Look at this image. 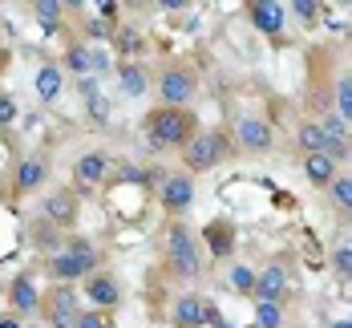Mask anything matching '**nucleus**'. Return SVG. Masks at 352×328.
<instances>
[{"label":"nucleus","instance_id":"dca6fc26","mask_svg":"<svg viewBox=\"0 0 352 328\" xmlns=\"http://www.w3.org/2000/svg\"><path fill=\"white\" fill-rule=\"evenodd\" d=\"M102 65H106V61L94 53L89 41H69V49H65V57H61V69L73 73V77H94Z\"/></svg>","mask_w":352,"mask_h":328},{"label":"nucleus","instance_id":"412c9836","mask_svg":"<svg viewBox=\"0 0 352 328\" xmlns=\"http://www.w3.org/2000/svg\"><path fill=\"white\" fill-rule=\"evenodd\" d=\"M296 146H300L304 154H328V134H324L320 118H304V122L296 126Z\"/></svg>","mask_w":352,"mask_h":328},{"label":"nucleus","instance_id":"5701e85b","mask_svg":"<svg viewBox=\"0 0 352 328\" xmlns=\"http://www.w3.org/2000/svg\"><path fill=\"white\" fill-rule=\"evenodd\" d=\"M113 49L130 61V57H138L142 49H146V41H142V33L134 25H118V29H113Z\"/></svg>","mask_w":352,"mask_h":328},{"label":"nucleus","instance_id":"b1692460","mask_svg":"<svg viewBox=\"0 0 352 328\" xmlns=\"http://www.w3.org/2000/svg\"><path fill=\"white\" fill-rule=\"evenodd\" d=\"M328 199H332V207L352 223V175H340V179L332 182V186H328Z\"/></svg>","mask_w":352,"mask_h":328},{"label":"nucleus","instance_id":"aec40b11","mask_svg":"<svg viewBox=\"0 0 352 328\" xmlns=\"http://www.w3.org/2000/svg\"><path fill=\"white\" fill-rule=\"evenodd\" d=\"M36 85V98L41 102H57L61 98V89H65V69H61V61H45L33 77Z\"/></svg>","mask_w":352,"mask_h":328},{"label":"nucleus","instance_id":"c85d7f7f","mask_svg":"<svg viewBox=\"0 0 352 328\" xmlns=\"http://www.w3.org/2000/svg\"><path fill=\"white\" fill-rule=\"evenodd\" d=\"M336 113L344 118V122H352V73H344L340 81H336Z\"/></svg>","mask_w":352,"mask_h":328},{"label":"nucleus","instance_id":"7ed1b4c3","mask_svg":"<svg viewBox=\"0 0 352 328\" xmlns=\"http://www.w3.org/2000/svg\"><path fill=\"white\" fill-rule=\"evenodd\" d=\"M154 89H158V102L162 106L186 109L199 98V73H195V65H186V61H166L158 69V77H154Z\"/></svg>","mask_w":352,"mask_h":328},{"label":"nucleus","instance_id":"0eeeda50","mask_svg":"<svg viewBox=\"0 0 352 328\" xmlns=\"http://www.w3.org/2000/svg\"><path fill=\"white\" fill-rule=\"evenodd\" d=\"M49 175H53V158H49L45 150L25 154V158L12 166V195H16V199H29L36 190H45V186H49Z\"/></svg>","mask_w":352,"mask_h":328},{"label":"nucleus","instance_id":"4468645a","mask_svg":"<svg viewBox=\"0 0 352 328\" xmlns=\"http://www.w3.org/2000/svg\"><path fill=\"white\" fill-rule=\"evenodd\" d=\"M170 325L175 328H207V296L178 292L175 304H170Z\"/></svg>","mask_w":352,"mask_h":328},{"label":"nucleus","instance_id":"423d86ee","mask_svg":"<svg viewBox=\"0 0 352 328\" xmlns=\"http://www.w3.org/2000/svg\"><path fill=\"white\" fill-rule=\"evenodd\" d=\"M195 195H199L195 175H186V171H170V175L162 179V186H158L162 215L166 219H186V211L195 207Z\"/></svg>","mask_w":352,"mask_h":328},{"label":"nucleus","instance_id":"72a5a7b5","mask_svg":"<svg viewBox=\"0 0 352 328\" xmlns=\"http://www.w3.org/2000/svg\"><path fill=\"white\" fill-rule=\"evenodd\" d=\"M332 328H352V316H344V320H332Z\"/></svg>","mask_w":352,"mask_h":328},{"label":"nucleus","instance_id":"7c9ffc66","mask_svg":"<svg viewBox=\"0 0 352 328\" xmlns=\"http://www.w3.org/2000/svg\"><path fill=\"white\" fill-rule=\"evenodd\" d=\"M73 328H113V312H98V308H81Z\"/></svg>","mask_w":352,"mask_h":328},{"label":"nucleus","instance_id":"f8f14e48","mask_svg":"<svg viewBox=\"0 0 352 328\" xmlns=\"http://www.w3.org/2000/svg\"><path fill=\"white\" fill-rule=\"evenodd\" d=\"M199 239L207 243V252H211L214 259H231L235 248H239V227H235V219L219 215V219H211V223L199 231Z\"/></svg>","mask_w":352,"mask_h":328},{"label":"nucleus","instance_id":"c9c22d12","mask_svg":"<svg viewBox=\"0 0 352 328\" xmlns=\"http://www.w3.org/2000/svg\"><path fill=\"white\" fill-rule=\"evenodd\" d=\"M214 328H235V325H231V320H219V325H214Z\"/></svg>","mask_w":352,"mask_h":328},{"label":"nucleus","instance_id":"f704fd0d","mask_svg":"<svg viewBox=\"0 0 352 328\" xmlns=\"http://www.w3.org/2000/svg\"><path fill=\"white\" fill-rule=\"evenodd\" d=\"M45 328H73V325H69V320H49Z\"/></svg>","mask_w":352,"mask_h":328},{"label":"nucleus","instance_id":"f03ea898","mask_svg":"<svg viewBox=\"0 0 352 328\" xmlns=\"http://www.w3.org/2000/svg\"><path fill=\"white\" fill-rule=\"evenodd\" d=\"M162 243H166V267H170V276L182 280V284H195L203 276V239H199V231H190L186 219H166Z\"/></svg>","mask_w":352,"mask_h":328},{"label":"nucleus","instance_id":"ddd939ff","mask_svg":"<svg viewBox=\"0 0 352 328\" xmlns=\"http://www.w3.org/2000/svg\"><path fill=\"white\" fill-rule=\"evenodd\" d=\"M235 142L243 154H267L272 142H276V134H272V126L263 122V118H255V113H243L239 122H235Z\"/></svg>","mask_w":352,"mask_h":328},{"label":"nucleus","instance_id":"1a4fd4ad","mask_svg":"<svg viewBox=\"0 0 352 328\" xmlns=\"http://www.w3.org/2000/svg\"><path fill=\"white\" fill-rule=\"evenodd\" d=\"M81 300H85V308L113 312V308L122 304V284H118V276H113L109 267L94 272V276H85V280H81Z\"/></svg>","mask_w":352,"mask_h":328},{"label":"nucleus","instance_id":"9d476101","mask_svg":"<svg viewBox=\"0 0 352 328\" xmlns=\"http://www.w3.org/2000/svg\"><path fill=\"white\" fill-rule=\"evenodd\" d=\"M41 300H45V292L36 288L33 272H16V276L8 280V288H4V304H8V312H16L21 320L41 312Z\"/></svg>","mask_w":352,"mask_h":328},{"label":"nucleus","instance_id":"20e7f679","mask_svg":"<svg viewBox=\"0 0 352 328\" xmlns=\"http://www.w3.org/2000/svg\"><path fill=\"white\" fill-rule=\"evenodd\" d=\"M178 158H182V171H186V175H207V171H214V166L227 158V134L203 126V130L195 134V142L186 146Z\"/></svg>","mask_w":352,"mask_h":328},{"label":"nucleus","instance_id":"a878e982","mask_svg":"<svg viewBox=\"0 0 352 328\" xmlns=\"http://www.w3.org/2000/svg\"><path fill=\"white\" fill-rule=\"evenodd\" d=\"M332 272L340 280H352V235L336 239V248H332Z\"/></svg>","mask_w":352,"mask_h":328},{"label":"nucleus","instance_id":"f3484780","mask_svg":"<svg viewBox=\"0 0 352 328\" xmlns=\"http://www.w3.org/2000/svg\"><path fill=\"white\" fill-rule=\"evenodd\" d=\"M65 252L81 263V272H85V276H94V272H102V267H106V252H102L89 235H77V231L65 235Z\"/></svg>","mask_w":352,"mask_h":328},{"label":"nucleus","instance_id":"c756f323","mask_svg":"<svg viewBox=\"0 0 352 328\" xmlns=\"http://www.w3.org/2000/svg\"><path fill=\"white\" fill-rule=\"evenodd\" d=\"M287 12H292V17H300L304 25H316L320 17H324V4H320V0H292V4H287Z\"/></svg>","mask_w":352,"mask_h":328},{"label":"nucleus","instance_id":"bb28decb","mask_svg":"<svg viewBox=\"0 0 352 328\" xmlns=\"http://www.w3.org/2000/svg\"><path fill=\"white\" fill-rule=\"evenodd\" d=\"M227 280H231V288H235V292H243V296H255V267H247V263H231Z\"/></svg>","mask_w":352,"mask_h":328},{"label":"nucleus","instance_id":"6ab92c4d","mask_svg":"<svg viewBox=\"0 0 352 328\" xmlns=\"http://www.w3.org/2000/svg\"><path fill=\"white\" fill-rule=\"evenodd\" d=\"M45 276H49L53 284H81V280H85L81 263H77L65 248H61V252H53V255H45Z\"/></svg>","mask_w":352,"mask_h":328},{"label":"nucleus","instance_id":"4be33fe9","mask_svg":"<svg viewBox=\"0 0 352 328\" xmlns=\"http://www.w3.org/2000/svg\"><path fill=\"white\" fill-rule=\"evenodd\" d=\"M150 85H154V81H150V73L142 69L138 61H126V65H122V73H118V89H122L126 98H142Z\"/></svg>","mask_w":352,"mask_h":328},{"label":"nucleus","instance_id":"a211bd4d","mask_svg":"<svg viewBox=\"0 0 352 328\" xmlns=\"http://www.w3.org/2000/svg\"><path fill=\"white\" fill-rule=\"evenodd\" d=\"M304 179L312 182V186H320V190H328L332 182L340 179V162L336 158H328V154H304Z\"/></svg>","mask_w":352,"mask_h":328},{"label":"nucleus","instance_id":"6e6552de","mask_svg":"<svg viewBox=\"0 0 352 328\" xmlns=\"http://www.w3.org/2000/svg\"><path fill=\"white\" fill-rule=\"evenodd\" d=\"M73 175V190L77 195H94L102 182L109 179V154L106 150H85V154H77L69 166Z\"/></svg>","mask_w":352,"mask_h":328},{"label":"nucleus","instance_id":"2eb2a0df","mask_svg":"<svg viewBox=\"0 0 352 328\" xmlns=\"http://www.w3.org/2000/svg\"><path fill=\"white\" fill-rule=\"evenodd\" d=\"M247 21H251L255 33L276 36L287 25V4H280V0H251L247 4Z\"/></svg>","mask_w":352,"mask_h":328},{"label":"nucleus","instance_id":"f257e3e1","mask_svg":"<svg viewBox=\"0 0 352 328\" xmlns=\"http://www.w3.org/2000/svg\"><path fill=\"white\" fill-rule=\"evenodd\" d=\"M199 113L195 109H175V106H154L142 118V138L150 150H186L199 134Z\"/></svg>","mask_w":352,"mask_h":328},{"label":"nucleus","instance_id":"e433bc0d","mask_svg":"<svg viewBox=\"0 0 352 328\" xmlns=\"http://www.w3.org/2000/svg\"><path fill=\"white\" fill-rule=\"evenodd\" d=\"M247 328H259V325H255V320H251V325H247Z\"/></svg>","mask_w":352,"mask_h":328},{"label":"nucleus","instance_id":"9b49d317","mask_svg":"<svg viewBox=\"0 0 352 328\" xmlns=\"http://www.w3.org/2000/svg\"><path fill=\"white\" fill-rule=\"evenodd\" d=\"M287 296H292V272H287V263H280V259L263 263V267L255 272V296H251V300H272V304H283Z\"/></svg>","mask_w":352,"mask_h":328},{"label":"nucleus","instance_id":"39448f33","mask_svg":"<svg viewBox=\"0 0 352 328\" xmlns=\"http://www.w3.org/2000/svg\"><path fill=\"white\" fill-rule=\"evenodd\" d=\"M41 219L53 223L57 231L73 235V227H77V219H81V195H77L73 186H53V190H45V199H41Z\"/></svg>","mask_w":352,"mask_h":328},{"label":"nucleus","instance_id":"2f4dec72","mask_svg":"<svg viewBox=\"0 0 352 328\" xmlns=\"http://www.w3.org/2000/svg\"><path fill=\"white\" fill-rule=\"evenodd\" d=\"M16 118H21V106H16V98L0 89V130H8V126H12Z\"/></svg>","mask_w":352,"mask_h":328},{"label":"nucleus","instance_id":"393cba45","mask_svg":"<svg viewBox=\"0 0 352 328\" xmlns=\"http://www.w3.org/2000/svg\"><path fill=\"white\" fill-rule=\"evenodd\" d=\"M255 325H259V328H283V325H287V316H283V304L255 300Z\"/></svg>","mask_w":352,"mask_h":328},{"label":"nucleus","instance_id":"cd10ccee","mask_svg":"<svg viewBox=\"0 0 352 328\" xmlns=\"http://www.w3.org/2000/svg\"><path fill=\"white\" fill-rule=\"evenodd\" d=\"M29 12H33L36 21H45V25H57V21H61V12H65V4H61V0H33V4H29Z\"/></svg>","mask_w":352,"mask_h":328},{"label":"nucleus","instance_id":"473e14b6","mask_svg":"<svg viewBox=\"0 0 352 328\" xmlns=\"http://www.w3.org/2000/svg\"><path fill=\"white\" fill-rule=\"evenodd\" d=\"M0 328H29V325H25L16 312H8V308H4V312H0Z\"/></svg>","mask_w":352,"mask_h":328},{"label":"nucleus","instance_id":"4c0bfd02","mask_svg":"<svg viewBox=\"0 0 352 328\" xmlns=\"http://www.w3.org/2000/svg\"><path fill=\"white\" fill-rule=\"evenodd\" d=\"M29 328H41V325H29Z\"/></svg>","mask_w":352,"mask_h":328}]
</instances>
